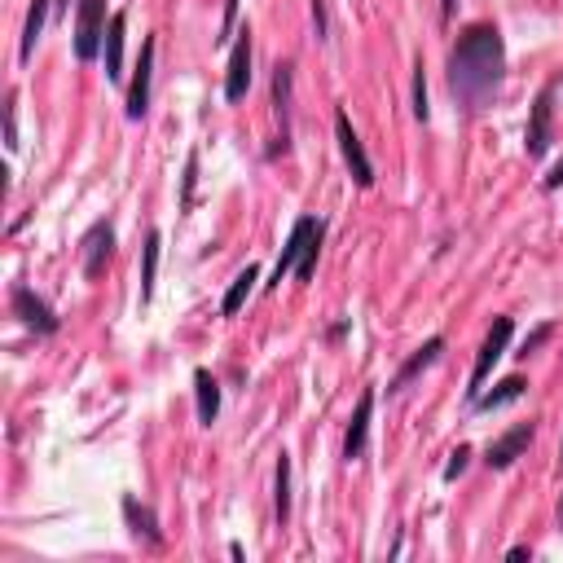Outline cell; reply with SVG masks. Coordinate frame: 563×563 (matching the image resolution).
Masks as SVG:
<instances>
[{"label":"cell","instance_id":"cell-1","mask_svg":"<svg viewBox=\"0 0 563 563\" xmlns=\"http://www.w3.org/2000/svg\"><path fill=\"white\" fill-rule=\"evenodd\" d=\"M506 75V44L502 31L489 22L467 27L449 53V93L462 106V115H484L493 106Z\"/></svg>","mask_w":563,"mask_h":563},{"label":"cell","instance_id":"cell-2","mask_svg":"<svg viewBox=\"0 0 563 563\" xmlns=\"http://www.w3.org/2000/svg\"><path fill=\"white\" fill-rule=\"evenodd\" d=\"M511 335H515V322L511 317H498V322L489 326V335H484V344L476 352V366H471V383H467V401H476L484 392V383H489L493 366L506 357V348H511Z\"/></svg>","mask_w":563,"mask_h":563},{"label":"cell","instance_id":"cell-3","mask_svg":"<svg viewBox=\"0 0 563 563\" xmlns=\"http://www.w3.org/2000/svg\"><path fill=\"white\" fill-rule=\"evenodd\" d=\"M335 141H339V154H344L352 181H357V190H370V185H374V163H370L366 146H361L357 128H352L348 110H335Z\"/></svg>","mask_w":563,"mask_h":563},{"label":"cell","instance_id":"cell-4","mask_svg":"<svg viewBox=\"0 0 563 563\" xmlns=\"http://www.w3.org/2000/svg\"><path fill=\"white\" fill-rule=\"evenodd\" d=\"M555 141V84H546L533 102V115H528V132H524V154L528 159H542Z\"/></svg>","mask_w":563,"mask_h":563},{"label":"cell","instance_id":"cell-5","mask_svg":"<svg viewBox=\"0 0 563 563\" xmlns=\"http://www.w3.org/2000/svg\"><path fill=\"white\" fill-rule=\"evenodd\" d=\"M106 44V0H80V22H75V58L93 62Z\"/></svg>","mask_w":563,"mask_h":563},{"label":"cell","instance_id":"cell-6","mask_svg":"<svg viewBox=\"0 0 563 563\" xmlns=\"http://www.w3.org/2000/svg\"><path fill=\"white\" fill-rule=\"evenodd\" d=\"M110 256H115V225H110V220H97V225L84 234V242H80V269H84V278L88 282L102 278Z\"/></svg>","mask_w":563,"mask_h":563},{"label":"cell","instance_id":"cell-7","mask_svg":"<svg viewBox=\"0 0 563 563\" xmlns=\"http://www.w3.org/2000/svg\"><path fill=\"white\" fill-rule=\"evenodd\" d=\"M9 304H14V313H18V322L27 326V330H36V335H58V313H53L49 304L40 300L31 286H14V295H9Z\"/></svg>","mask_w":563,"mask_h":563},{"label":"cell","instance_id":"cell-8","mask_svg":"<svg viewBox=\"0 0 563 563\" xmlns=\"http://www.w3.org/2000/svg\"><path fill=\"white\" fill-rule=\"evenodd\" d=\"M533 436H537V423H515L511 432H502V436L493 440L489 449H484V462H489L493 471L515 467V458H524V454H528V445H533Z\"/></svg>","mask_w":563,"mask_h":563},{"label":"cell","instance_id":"cell-9","mask_svg":"<svg viewBox=\"0 0 563 563\" xmlns=\"http://www.w3.org/2000/svg\"><path fill=\"white\" fill-rule=\"evenodd\" d=\"M251 88V27L238 31L234 53H229V71H225V102H242Z\"/></svg>","mask_w":563,"mask_h":563},{"label":"cell","instance_id":"cell-10","mask_svg":"<svg viewBox=\"0 0 563 563\" xmlns=\"http://www.w3.org/2000/svg\"><path fill=\"white\" fill-rule=\"evenodd\" d=\"M322 229V220L317 216H300L295 220V229H291V238H286V247H282V256H278V264H273V282H264V291H278V282L286 278V273L300 264V256H304V242Z\"/></svg>","mask_w":563,"mask_h":563},{"label":"cell","instance_id":"cell-11","mask_svg":"<svg viewBox=\"0 0 563 563\" xmlns=\"http://www.w3.org/2000/svg\"><path fill=\"white\" fill-rule=\"evenodd\" d=\"M150 75H154V40L141 44V58H137V75H132L128 84V119L137 124V119H146L150 110Z\"/></svg>","mask_w":563,"mask_h":563},{"label":"cell","instance_id":"cell-12","mask_svg":"<svg viewBox=\"0 0 563 563\" xmlns=\"http://www.w3.org/2000/svg\"><path fill=\"white\" fill-rule=\"evenodd\" d=\"M124 524H128V533L137 537L141 546L163 550V528H159V515H154V506H146V502L132 498V493L124 498Z\"/></svg>","mask_w":563,"mask_h":563},{"label":"cell","instance_id":"cell-13","mask_svg":"<svg viewBox=\"0 0 563 563\" xmlns=\"http://www.w3.org/2000/svg\"><path fill=\"white\" fill-rule=\"evenodd\" d=\"M440 352H445V339H440V335H432V339H427V344H423V348H414V352H410V357H405V366H401V370H396V374H392V383H388V392H405V388H410V383L418 379V374H423V370H432V366H436V361H440Z\"/></svg>","mask_w":563,"mask_h":563},{"label":"cell","instance_id":"cell-14","mask_svg":"<svg viewBox=\"0 0 563 563\" xmlns=\"http://www.w3.org/2000/svg\"><path fill=\"white\" fill-rule=\"evenodd\" d=\"M370 418H374V388L361 392L357 410H352V423H348V436H344V458L357 462L366 454V440H370Z\"/></svg>","mask_w":563,"mask_h":563},{"label":"cell","instance_id":"cell-15","mask_svg":"<svg viewBox=\"0 0 563 563\" xmlns=\"http://www.w3.org/2000/svg\"><path fill=\"white\" fill-rule=\"evenodd\" d=\"M124 31H128V14H110V27H106V80H124Z\"/></svg>","mask_w":563,"mask_h":563},{"label":"cell","instance_id":"cell-16","mask_svg":"<svg viewBox=\"0 0 563 563\" xmlns=\"http://www.w3.org/2000/svg\"><path fill=\"white\" fill-rule=\"evenodd\" d=\"M528 392V379L524 374H511V379H502V383H493V392H480L476 401V410L480 414H493V410H502V405H511V401H520V396Z\"/></svg>","mask_w":563,"mask_h":563},{"label":"cell","instance_id":"cell-17","mask_svg":"<svg viewBox=\"0 0 563 563\" xmlns=\"http://www.w3.org/2000/svg\"><path fill=\"white\" fill-rule=\"evenodd\" d=\"M49 14H53V0H31L27 22H22V44H18V58L22 62H31V53H36V44L44 36V22H49Z\"/></svg>","mask_w":563,"mask_h":563},{"label":"cell","instance_id":"cell-18","mask_svg":"<svg viewBox=\"0 0 563 563\" xmlns=\"http://www.w3.org/2000/svg\"><path fill=\"white\" fill-rule=\"evenodd\" d=\"M194 401H198V423L212 427L220 414V383L212 379V370H194Z\"/></svg>","mask_w":563,"mask_h":563},{"label":"cell","instance_id":"cell-19","mask_svg":"<svg viewBox=\"0 0 563 563\" xmlns=\"http://www.w3.org/2000/svg\"><path fill=\"white\" fill-rule=\"evenodd\" d=\"M256 282H260V269H256V264H247V269H242L238 278L229 282L225 300H220V313H225V317H238V313H242V304H247V300H251V291H256Z\"/></svg>","mask_w":563,"mask_h":563},{"label":"cell","instance_id":"cell-20","mask_svg":"<svg viewBox=\"0 0 563 563\" xmlns=\"http://www.w3.org/2000/svg\"><path fill=\"white\" fill-rule=\"evenodd\" d=\"M159 247H163V234H159V229H150L146 247H141V304L154 300V278H159Z\"/></svg>","mask_w":563,"mask_h":563},{"label":"cell","instance_id":"cell-21","mask_svg":"<svg viewBox=\"0 0 563 563\" xmlns=\"http://www.w3.org/2000/svg\"><path fill=\"white\" fill-rule=\"evenodd\" d=\"M291 84H295V66L286 62V66H278V75H273V110H278L282 137H291Z\"/></svg>","mask_w":563,"mask_h":563},{"label":"cell","instance_id":"cell-22","mask_svg":"<svg viewBox=\"0 0 563 563\" xmlns=\"http://www.w3.org/2000/svg\"><path fill=\"white\" fill-rule=\"evenodd\" d=\"M273 506H278V520H291V454H282L273 471Z\"/></svg>","mask_w":563,"mask_h":563},{"label":"cell","instance_id":"cell-23","mask_svg":"<svg viewBox=\"0 0 563 563\" xmlns=\"http://www.w3.org/2000/svg\"><path fill=\"white\" fill-rule=\"evenodd\" d=\"M322 234H326V225L304 242V256H300V264H295V278H300V282H313V273H317V256H322Z\"/></svg>","mask_w":563,"mask_h":563},{"label":"cell","instance_id":"cell-24","mask_svg":"<svg viewBox=\"0 0 563 563\" xmlns=\"http://www.w3.org/2000/svg\"><path fill=\"white\" fill-rule=\"evenodd\" d=\"M427 115H432V106H427V66L423 58H414V119L427 124Z\"/></svg>","mask_w":563,"mask_h":563},{"label":"cell","instance_id":"cell-25","mask_svg":"<svg viewBox=\"0 0 563 563\" xmlns=\"http://www.w3.org/2000/svg\"><path fill=\"white\" fill-rule=\"evenodd\" d=\"M5 150H18V93L14 88L5 97Z\"/></svg>","mask_w":563,"mask_h":563},{"label":"cell","instance_id":"cell-26","mask_svg":"<svg viewBox=\"0 0 563 563\" xmlns=\"http://www.w3.org/2000/svg\"><path fill=\"white\" fill-rule=\"evenodd\" d=\"M471 467V449L467 445H458L454 449V454H449V467H445V484H454L458 476H462V471H467Z\"/></svg>","mask_w":563,"mask_h":563},{"label":"cell","instance_id":"cell-27","mask_svg":"<svg viewBox=\"0 0 563 563\" xmlns=\"http://www.w3.org/2000/svg\"><path fill=\"white\" fill-rule=\"evenodd\" d=\"M194 181H198V154H190V159H185V198H181V207L194 203Z\"/></svg>","mask_w":563,"mask_h":563},{"label":"cell","instance_id":"cell-28","mask_svg":"<svg viewBox=\"0 0 563 563\" xmlns=\"http://www.w3.org/2000/svg\"><path fill=\"white\" fill-rule=\"evenodd\" d=\"M546 339H550V326H537V330H533V335H528V339H524V344H520V352H515V357H528V352H537V348H542V344H546Z\"/></svg>","mask_w":563,"mask_h":563},{"label":"cell","instance_id":"cell-29","mask_svg":"<svg viewBox=\"0 0 563 563\" xmlns=\"http://www.w3.org/2000/svg\"><path fill=\"white\" fill-rule=\"evenodd\" d=\"M234 22H238V0H225V22H220V44H225L229 36H234Z\"/></svg>","mask_w":563,"mask_h":563},{"label":"cell","instance_id":"cell-30","mask_svg":"<svg viewBox=\"0 0 563 563\" xmlns=\"http://www.w3.org/2000/svg\"><path fill=\"white\" fill-rule=\"evenodd\" d=\"M313 27H317V40H326V5H322V0H313Z\"/></svg>","mask_w":563,"mask_h":563},{"label":"cell","instance_id":"cell-31","mask_svg":"<svg viewBox=\"0 0 563 563\" xmlns=\"http://www.w3.org/2000/svg\"><path fill=\"white\" fill-rule=\"evenodd\" d=\"M542 185H546V190H563V159H559L555 168L546 172V181H542Z\"/></svg>","mask_w":563,"mask_h":563},{"label":"cell","instance_id":"cell-32","mask_svg":"<svg viewBox=\"0 0 563 563\" xmlns=\"http://www.w3.org/2000/svg\"><path fill=\"white\" fill-rule=\"evenodd\" d=\"M506 559H511V563H524V559H533V550H528V546H511V550H506Z\"/></svg>","mask_w":563,"mask_h":563},{"label":"cell","instance_id":"cell-33","mask_svg":"<svg viewBox=\"0 0 563 563\" xmlns=\"http://www.w3.org/2000/svg\"><path fill=\"white\" fill-rule=\"evenodd\" d=\"M454 9H458V0H440V22L454 18Z\"/></svg>","mask_w":563,"mask_h":563},{"label":"cell","instance_id":"cell-34","mask_svg":"<svg viewBox=\"0 0 563 563\" xmlns=\"http://www.w3.org/2000/svg\"><path fill=\"white\" fill-rule=\"evenodd\" d=\"M559 533H563V498H559Z\"/></svg>","mask_w":563,"mask_h":563},{"label":"cell","instance_id":"cell-35","mask_svg":"<svg viewBox=\"0 0 563 563\" xmlns=\"http://www.w3.org/2000/svg\"><path fill=\"white\" fill-rule=\"evenodd\" d=\"M559 471H563V445H559Z\"/></svg>","mask_w":563,"mask_h":563}]
</instances>
